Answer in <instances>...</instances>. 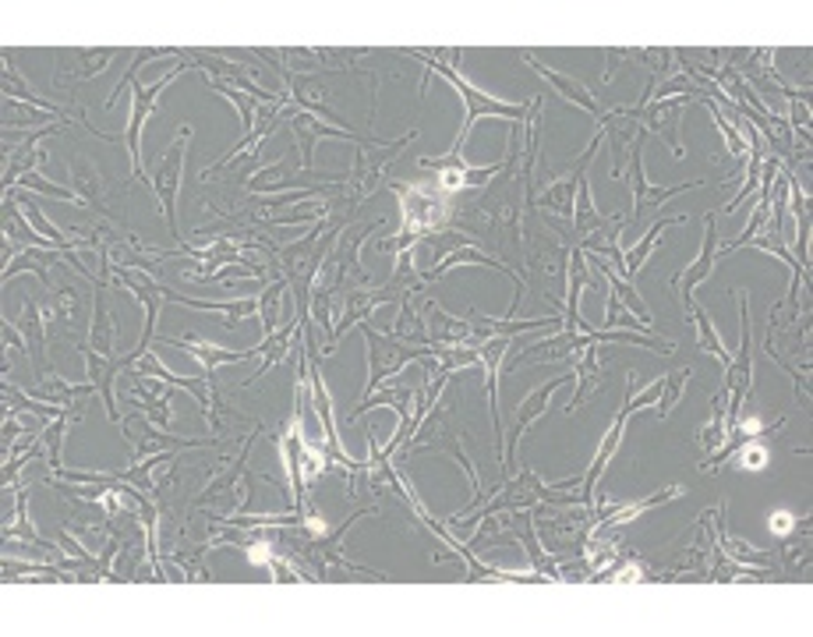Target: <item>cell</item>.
I'll list each match as a JSON object with an SVG mask.
<instances>
[{"mask_svg": "<svg viewBox=\"0 0 813 637\" xmlns=\"http://www.w3.org/2000/svg\"><path fill=\"white\" fill-rule=\"evenodd\" d=\"M406 54L418 57L421 64H425V75H443V78L449 82V86H453L456 93H460L464 104H467L464 128H460V136H456V142H453V149H449L453 156H460V153H464V142L470 139V131H474V125L481 121V117H502V121H510V125H523V121H528V104H506V99L485 96L478 86H470V82L456 75V72L449 68V64L435 61L432 54H425V50H406Z\"/></svg>", "mask_w": 813, "mask_h": 637, "instance_id": "cell-1", "label": "cell"}, {"mask_svg": "<svg viewBox=\"0 0 813 637\" xmlns=\"http://www.w3.org/2000/svg\"><path fill=\"white\" fill-rule=\"evenodd\" d=\"M733 294L739 298V350L733 355V361L725 365V425L728 432L736 429L742 404L754 390V344H750V301L739 288H733Z\"/></svg>", "mask_w": 813, "mask_h": 637, "instance_id": "cell-2", "label": "cell"}, {"mask_svg": "<svg viewBox=\"0 0 813 637\" xmlns=\"http://www.w3.org/2000/svg\"><path fill=\"white\" fill-rule=\"evenodd\" d=\"M134 376H156V379H163V382H171V387L177 390H188L195 400H198V411H202V418H206V422L213 425V432L216 435H224L227 432V425L234 422V411L224 404V397H219L216 390H213V376H174L171 368H166L156 355H142L139 358V365L131 368Z\"/></svg>", "mask_w": 813, "mask_h": 637, "instance_id": "cell-3", "label": "cell"}, {"mask_svg": "<svg viewBox=\"0 0 813 637\" xmlns=\"http://www.w3.org/2000/svg\"><path fill=\"white\" fill-rule=\"evenodd\" d=\"M192 128L184 125L177 128L174 142L163 149V156L156 160V166H149V192H156L160 209L166 216V227H171L174 238H181L177 227V192H181V174H184V149H188Z\"/></svg>", "mask_w": 813, "mask_h": 637, "instance_id": "cell-4", "label": "cell"}, {"mask_svg": "<svg viewBox=\"0 0 813 637\" xmlns=\"http://www.w3.org/2000/svg\"><path fill=\"white\" fill-rule=\"evenodd\" d=\"M414 139H418V131H406V136L397 139V142H376V145H361L358 149V160H354V171L347 177V195H344L350 209H358L365 198H371L379 192L389 160H393L400 149H406V142H414Z\"/></svg>", "mask_w": 813, "mask_h": 637, "instance_id": "cell-5", "label": "cell"}, {"mask_svg": "<svg viewBox=\"0 0 813 637\" xmlns=\"http://www.w3.org/2000/svg\"><path fill=\"white\" fill-rule=\"evenodd\" d=\"M361 330H365V344H368V387H365V397L376 393L379 382H386L389 376H397L406 361L432 358V347L403 344L397 337H389V333H376L368 323H361Z\"/></svg>", "mask_w": 813, "mask_h": 637, "instance_id": "cell-6", "label": "cell"}, {"mask_svg": "<svg viewBox=\"0 0 813 637\" xmlns=\"http://www.w3.org/2000/svg\"><path fill=\"white\" fill-rule=\"evenodd\" d=\"M283 121H291V131L297 139V149H301V171H315V142L318 139H347V142H358V145H376L382 139L376 136H358V131L350 128H336V125H322L315 114L301 110V107H291L280 114Z\"/></svg>", "mask_w": 813, "mask_h": 637, "instance_id": "cell-7", "label": "cell"}, {"mask_svg": "<svg viewBox=\"0 0 813 637\" xmlns=\"http://www.w3.org/2000/svg\"><path fill=\"white\" fill-rule=\"evenodd\" d=\"M648 136L651 131H643L640 128V136H637V142H633V149H630V163H626V174H630V184H633V213L626 216V224H640V216H643V209L648 206H662V203H669L672 195H680V192H686V188H704V177L701 181H686V184H672V188H654V184L648 181V174H643V160H640V149H643V142H648Z\"/></svg>", "mask_w": 813, "mask_h": 637, "instance_id": "cell-8", "label": "cell"}, {"mask_svg": "<svg viewBox=\"0 0 813 637\" xmlns=\"http://www.w3.org/2000/svg\"><path fill=\"white\" fill-rule=\"evenodd\" d=\"M573 379H577V376H573V373H563V376H555V379H549V382H541V387H534L528 397H523V404L517 408V422H513V429H510V440H506V446H502V482L510 478V472H513L520 435L531 429V422H538V418L549 411V397H552L555 390H563L566 382H573Z\"/></svg>", "mask_w": 813, "mask_h": 637, "instance_id": "cell-9", "label": "cell"}, {"mask_svg": "<svg viewBox=\"0 0 813 637\" xmlns=\"http://www.w3.org/2000/svg\"><path fill=\"white\" fill-rule=\"evenodd\" d=\"M67 177H72L75 195L82 198V206H86V209H96L99 216H107V220H113L110 192H117V188H124V192H128V184H113L110 177L99 174V166H96V163L82 160V156H72V160H67Z\"/></svg>", "mask_w": 813, "mask_h": 637, "instance_id": "cell-10", "label": "cell"}, {"mask_svg": "<svg viewBox=\"0 0 813 637\" xmlns=\"http://www.w3.org/2000/svg\"><path fill=\"white\" fill-rule=\"evenodd\" d=\"M418 163L425 166V171H435V174H438L435 184H438V188H443L446 195H456L460 188H481V184L492 181V177L499 174V166H502V163H492V166H467L460 156H453V153H446V156H421Z\"/></svg>", "mask_w": 813, "mask_h": 637, "instance_id": "cell-11", "label": "cell"}, {"mask_svg": "<svg viewBox=\"0 0 813 637\" xmlns=\"http://www.w3.org/2000/svg\"><path fill=\"white\" fill-rule=\"evenodd\" d=\"M715 262H718V216H715V213H707V216H704V245H701V256L693 259L690 270H683V273H675V277H672V291H675V298H680L683 312L690 309V301H693V288H697L701 280L711 277V270H715Z\"/></svg>", "mask_w": 813, "mask_h": 637, "instance_id": "cell-12", "label": "cell"}, {"mask_svg": "<svg viewBox=\"0 0 813 637\" xmlns=\"http://www.w3.org/2000/svg\"><path fill=\"white\" fill-rule=\"evenodd\" d=\"M598 136L608 139V153H613V166H608V174L622 177L626 174V163H630V149H633L637 136H640V125L633 121L626 107H616V110L601 114Z\"/></svg>", "mask_w": 813, "mask_h": 637, "instance_id": "cell-13", "label": "cell"}, {"mask_svg": "<svg viewBox=\"0 0 813 637\" xmlns=\"http://www.w3.org/2000/svg\"><path fill=\"white\" fill-rule=\"evenodd\" d=\"M78 350H82V358H86V379L96 387L99 400L107 404L110 422L121 425V411H117L113 382H117V373H121V368H128V361L121 355H99V350L89 347V344H78Z\"/></svg>", "mask_w": 813, "mask_h": 637, "instance_id": "cell-14", "label": "cell"}, {"mask_svg": "<svg viewBox=\"0 0 813 637\" xmlns=\"http://www.w3.org/2000/svg\"><path fill=\"white\" fill-rule=\"evenodd\" d=\"M117 57L113 46H99V50H72V54L61 57V68L54 75V86L57 89H72L75 82H86V78H96L110 68V61Z\"/></svg>", "mask_w": 813, "mask_h": 637, "instance_id": "cell-15", "label": "cell"}, {"mask_svg": "<svg viewBox=\"0 0 813 637\" xmlns=\"http://www.w3.org/2000/svg\"><path fill=\"white\" fill-rule=\"evenodd\" d=\"M421 312L429 318V344H438V347H474V326L470 318H456L449 312H443L435 305L432 298H421Z\"/></svg>", "mask_w": 813, "mask_h": 637, "instance_id": "cell-16", "label": "cell"}, {"mask_svg": "<svg viewBox=\"0 0 813 637\" xmlns=\"http://www.w3.org/2000/svg\"><path fill=\"white\" fill-rule=\"evenodd\" d=\"M520 57L531 64V68L549 82V86L563 96V99H570V104H577L581 110H587L590 117H595V121H601V107H598V99H595V93H587V86L584 82H577L573 75H566V72H555V68H549V64H541L531 50H520Z\"/></svg>", "mask_w": 813, "mask_h": 637, "instance_id": "cell-17", "label": "cell"}, {"mask_svg": "<svg viewBox=\"0 0 813 637\" xmlns=\"http://www.w3.org/2000/svg\"><path fill=\"white\" fill-rule=\"evenodd\" d=\"M626 418H630V411H626V404H622L619 414H616V422H613V429H608V435H605L601 446H598V457L590 461L587 475L581 478V499H584V507H587L590 514H595V496H598L601 472L608 467V461H613V454H616L619 443H622V425H626Z\"/></svg>", "mask_w": 813, "mask_h": 637, "instance_id": "cell-18", "label": "cell"}, {"mask_svg": "<svg viewBox=\"0 0 813 637\" xmlns=\"http://www.w3.org/2000/svg\"><path fill=\"white\" fill-rule=\"evenodd\" d=\"M163 344H171V347H184L188 350V355H195L198 361H202V368H206V376H216V368L219 365H230V361H245V358H256V355H262L259 347H245V350H227V347H216V344H209V341H202L198 333H188V337L184 341H174V337H163Z\"/></svg>", "mask_w": 813, "mask_h": 637, "instance_id": "cell-19", "label": "cell"}, {"mask_svg": "<svg viewBox=\"0 0 813 637\" xmlns=\"http://www.w3.org/2000/svg\"><path fill=\"white\" fill-rule=\"evenodd\" d=\"M386 301H393V298H389V291H361V288H350V294L344 298L340 323H336V330H333V344H329L326 355H333V350L340 347V337H344V333H347L350 326H361L371 312H376L379 305H386Z\"/></svg>", "mask_w": 813, "mask_h": 637, "instance_id": "cell-20", "label": "cell"}, {"mask_svg": "<svg viewBox=\"0 0 813 637\" xmlns=\"http://www.w3.org/2000/svg\"><path fill=\"white\" fill-rule=\"evenodd\" d=\"M82 309H86V301H82L78 288L72 283H64V288H54L43 301H40V312L46 318V326H67V330H78L82 326Z\"/></svg>", "mask_w": 813, "mask_h": 637, "instance_id": "cell-21", "label": "cell"}, {"mask_svg": "<svg viewBox=\"0 0 813 637\" xmlns=\"http://www.w3.org/2000/svg\"><path fill=\"white\" fill-rule=\"evenodd\" d=\"M570 365H573V376H577V393L570 397V408H566V414L577 411V408L584 404V397H587L590 390L605 387V373H601V350H598V341H590L587 347H581V355H573V358H570Z\"/></svg>", "mask_w": 813, "mask_h": 637, "instance_id": "cell-22", "label": "cell"}, {"mask_svg": "<svg viewBox=\"0 0 813 637\" xmlns=\"http://www.w3.org/2000/svg\"><path fill=\"white\" fill-rule=\"evenodd\" d=\"M510 347H513L510 337H488L481 344H474V350H478V358H481L485 373H488V400H492V432L496 435L502 432V422H499V373H502L506 355H510Z\"/></svg>", "mask_w": 813, "mask_h": 637, "instance_id": "cell-23", "label": "cell"}, {"mask_svg": "<svg viewBox=\"0 0 813 637\" xmlns=\"http://www.w3.org/2000/svg\"><path fill=\"white\" fill-rule=\"evenodd\" d=\"M686 220H690L686 213H675V216H658V220L648 227V234H643V238H640L630 251H622V280H630V283H633V277L643 270V262L651 259L654 245L662 241V234H665L669 227H680V224H686Z\"/></svg>", "mask_w": 813, "mask_h": 637, "instance_id": "cell-24", "label": "cell"}, {"mask_svg": "<svg viewBox=\"0 0 813 637\" xmlns=\"http://www.w3.org/2000/svg\"><path fill=\"white\" fill-rule=\"evenodd\" d=\"M14 330L22 333V341H25V350H29V358H32V365H36V373L43 368L46 373V318H43V312H40V305L36 301H25V309H22V315L14 318Z\"/></svg>", "mask_w": 813, "mask_h": 637, "instance_id": "cell-25", "label": "cell"}, {"mask_svg": "<svg viewBox=\"0 0 813 637\" xmlns=\"http://www.w3.org/2000/svg\"><path fill=\"white\" fill-rule=\"evenodd\" d=\"M4 99H19V104H29V107H40V110H46V114H57L61 121H67V107H57L54 99H46V96H40V93H32V86L22 78V72H19V61H14L8 50H4Z\"/></svg>", "mask_w": 813, "mask_h": 637, "instance_id": "cell-26", "label": "cell"}, {"mask_svg": "<svg viewBox=\"0 0 813 637\" xmlns=\"http://www.w3.org/2000/svg\"><path fill=\"white\" fill-rule=\"evenodd\" d=\"M722 507H725V503H718L715 542H718V549L725 552V560H733V563H739V566H760V570H771V566H774V557H771V552L757 549L754 542H742V539H736V535H728V531H725V525H722Z\"/></svg>", "mask_w": 813, "mask_h": 637, "instance_id": "cell-27", "label": "cell"}, {"mask_svg": "<svg viewBox=\"0 0 813 637\" xmlns=\"http://www.w3.org/2000/svg\"><path fill=\"white\" fill-rule=\"evenodd\" d=\"M128 376H134V373H128ZM171 400H174V387L166 390V393H156V390H149V387H145V379H142V376H134L131 404H134V411H142L156 429H171V422H174Z\"/></svg>", "mask_w": 813, "mask_h": 637, "instance_id": "cell-28", "label": "cell"}, {"mask_svg": "<svg viewBox=\"0 0 813 637\" xmlns=\"http://www.w3.org/2000/svg\"><path fill=\"white\" fill-rule=\"evenodd\" d=\"M297 337H301V318H291V323H283L277 333H269V337L262 341V347H259V350H262V368H259V373L251 376V379L241 382V390L251 387V382H256L259 376H265L273 365H280V361L291 358V350H294L291 344H297Z\"/></svg>", "mask_w": 813, "mask_h": 637, "instance_id": "cell-29", "label": "cell"}, {"mask_svg": "<svg viewBox=\"0 0 813 637\" xmlns=\"http://www.w3.org/2000/svg\"><path fill=\"white\" fill-rule=\"evenodd\" d=\"M93 393H96V387H93L89 379L82 382V387H75V382H64V379L54 376V373H43V379L29 390V397H36V400H43V404H54V408L78 404V400H86V397H93Z\"/></svg>", "mask_w": 813, "mask_h": 637, "instance_id": "cell-30", "label": "cell"}, {"mask_svg": "<svg viewBox=\"0 0 813 637\" xmlns=\"http://www.w3.org/2000/svg\"><path fill=\"white\" fill-rule=\"evenodd\" d=\"M166 301H174V305H188V309H202V312L227 315V330H237V323H241V318L259 312V301L256 298H241V301H202V298H188V294H174L171 288H166Z\"/></svg>", "mask_w": 813, "mask_h": 637, "instance_id": "cell-31", "label": "cell"}, {"mask_svg": "<svg viewBox=\"0 0 813 637\" xmlns=\"http://www.w3.org/2000/svg\"><path fill=\"white\" fill-rule=\"evenodd\" d=\"M573 206H577V209H573V234H577V241H584V238H590V234H598V230H605L608 224H613V220H605V216L598 213L587 174L577 184V198H573Z\"/></svg>", "mask_w": 813, "mask_h": 637, "instance_id": "cell-32", "label": "cell"}, {"mask_svg": "<svg viewBox=\"0 0 813 637\" xmlns=\"http://www.w3.org/2000/svg\"><path fill=\"white\" fill-rule=\"evenodd\" d=\"M107 288H96V305H93V330H89V347H96L99 355H113V341H117V323L113 312L104 301Z\"/></svg>", "mask_w": 813, "mask_h": 637, "instance_id": "cell-33", "label": "cell"}, {"mask_svg": "<svg viewBox=\"0 0 813 637\" xmlns=\"http://www.w3.org/2000/svg\"><path fill=\"white\" fill-rule=\"evenodd\" d=\"M728 440V425H725V393L711 397V418L697 429V443L704 454H715V450Z\"/></svg>", "mask_w": 813, "mask_h": 637, "instance_id": "cell-34", "label": "cell"}, {"mask_svg": "<svg viewBox=\"0 0 813 637\" xmlns=\"http://www.w3.org/2000/svg\"><path fill=\"white\" fill-rule=\"evenodd\" d=\"M686 315H693V326H697V347H704L707 355H715L722 365H728L733 361V355H728L725 350V344H722V337H718V330H715V323H711V315L697 305V301H690V309H686Z\"/></svg>", "mask_w": 813, "mask_h": 637, "instance_id": "cell-35", "label": "cell"}, {"mask_svg": "<svg viewBox=\"0 0 813 637\" xmlns=\"http://www.w3.org/2000/svg\"><path fill=\"white\" fill-rule=\"evenodd\" d=\"M4 539L50 546L46 539H40V531L29 525V489H19V493H14V517H11V521H4Z\"/></svg>", "mask_w": 813, "mask_h": 637, "instance_id": "cell-36", "label": "cell"}, {"mask_svg": "<svg viewBox=\"0 0 813 637\" xmlns=\"http://www.w3.org/2000/svg\"><path fill=\"white\" fill-rule=\"evenodd\" d=\"M86 404L89 400H82V404L67 414V408H64V414L61 418H54V422H50L46 429H43V443H46V457H50V467H54V472H61L64 467V454H61V446H64V432H67V425H72V418H78L82 411H86Z\"/></svg>", "mask_w": 813, "mask_h": 637, "instance_id": "cell-37", "label": "cell"}, {"mask_svg": "<svg viewBox=\"0 0 813 637\" xmlns=\"http://www.w3.org/2000/svg\"><path fill=\"white\" fill-rule=\"evenodd\" d=\"M4 131H11V128H32V125H43V128H50V125H57L61 117L57 114H46V110H40V107H29V104H19V99H4ZM72 125V121H67Z\"/></svg>", "mask_w": 813, "mask_h": 637, "instance_id": "cell-38", "label": "cell"}, {"mask_svg": "<svg viewBox=\"0 0 813 637\" xmlns=\"http://www.w3.org/2000/svg\"><path fill=\"white\" fill-rule=\"evenodd\" d=\"M286 277H280V280H273V283H265V291H262V298H259V315H262V333L269 337V333H277L280 330V305H283V291H286Z\"/></svg>", "mask_w": 813, "mask_h": 637, "instance_id": "cell-39", "label": "cell"}, {"mask_svg": "<svg viewBox=\"0 0 813 637\" xmlns=\"http://www.w3.org/2000/svg\"><path fill=\"white\" fill-rule=\"evenodd\" d=\"M690 379H693V368L686 365V368H675V373H669V376H662V404H658V411H654V418H665L675 411V404H680V397H683V390L690 387Z\"/></svg>", "mask_w": 813, "mask_h": 637, "instance_id": "cell-40", "label": "cell"}, {"mask_svg": "<svg viewBox=\"0 0 813 637\" xmlns=\"http://www.w3.org/2000/svg\"><path fill=\"white\" fill-rule=\"evenodd\" d=\"M736 461H739L742 472H765L768 461H771V450H768V443H760L757 435H750V440H742L736 446Z\"/></svg>", "mask_w": 813, "mask_h": 637, "instance_id": "cell-41", "label": "cell"}, {"mask_svg": "<svg viewBox=\"0 0 813 637\" xmlns=\"http://www.w3.org/2000/svg\"><path fill=\"white\" fill-rule=\"evenodd\" d=\"M771 531L774 535H782V539H785V535H792V531H810V525L806 521H800V517H792V514H771Z\"/></svg>", "mask_w": 813, "mask_h": 637, "instance_id": "cell-42", "label": "cell"}, {"mask_svg": "<svg viewBox=\"0 0 813 637\" xmlns=\"http://www.w3.org/2000/svg\"><path fill=\"white\" fill-rule=\"evenodd\" d=\"M315 54H318V61H336V50H315ZM336 68L354 72V68H347V64H336ZM358 75H368V82H379V75H371V72H358Z\"/></svg>", "mask_w": 813, "mask_h": 637, "instance_id": "cell-43", "label": "cell"}]
</instances>
